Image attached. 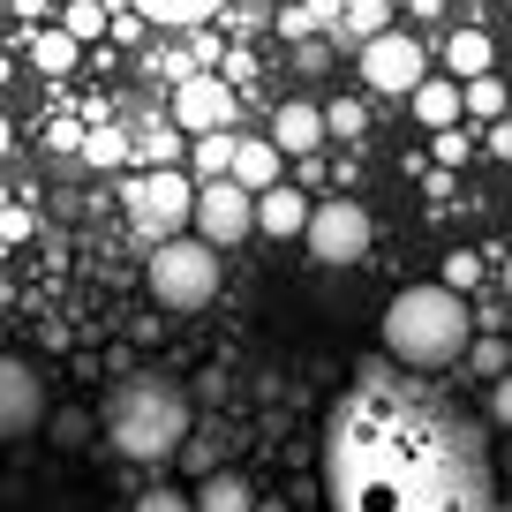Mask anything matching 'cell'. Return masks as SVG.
<instances>
[{
	"instance_id": "cell-29",
	"label": "cell",
	"mask_w": 512,
	"mask_h": 512,
	"mask_svg": "<svg viewBox=\"0 0 512 512\" xmlns=\"http://www.w3.org/2000/svg\"><path fill=\"white\" fill-rule=\"evenodd\" d=\"M136 151H144L151 166H174V151H181V144H174V136H159V128H151V136H144V144H136Z\"/></svg>"
},
{
	"instance_id": "cell-35",
	"label": "cell",
	"mask_w": 512,
	"mask_h": 512,
	"mask_svg": "<svg viewBox=\"0 0 512 512\" xmlns=\"http://www.w3.org/2000/svg\"><path fill=\"white\" fill-rule=\"evenodd\" d=\"M505 294H512V264H505Z\"/></svg>"
},
{
	"instance_id": "cell-16",
	"label": "cell",
	"mask_w": 512,
	"mask_h": 512,
	"mask_svg": "<svg viewBox=\"0 0 512 512\" xmlns=\"http://www.w3.org/2000/svg\"><path fill=\"white\" fill-rule=\"evenodd\" d=\"M144 23H174V31H189V23H204V16H219L226 0H128Z\"/></svg>"
},
{
	"instance_id": "cell-15",
	"label": "cell",
	"mask_w": 512,
	"mask_h": 512,
	"mask_svg": "<svg viewBox=\"0 0 512 512\" xmlns=\"http://www.w3.org/2000/svg\"><path fill=\"white\" fill-rule=\"evenodd\" d=\"M76 53H83V38L68 31V23H46V31L31 38V61H38V76H68V68H76Z\"/></svg>"
},
{
	"instance_id": "cell-1",
	"label": "cell",
	"mask_w": 512,
	"mask_h": 512,
	"mask_svg": "<svg viewBox=\"0 0 512 512\" xmlns=\"http://www.w3.org/2000/svg\"><path fill=\"white\" fill-rule=\"evenodd\" d=\"M189 422H196L189 392L174 377H159V369H136L106 400V445L128 452V460H174L189 445Z\"/></svg>"
},
{
	"instance_id": "cell-25",
	"label": "cell",
	"mask_w": 512,
	"mask_h": 512,
	"mask_svg": "<svg viewBox=\"0 0 512 512\" xmlns=\"http://www.w3.org/2000/svg\"><path fill=\"white\" fill-rule=\"evenodd\" d=\"M136 512H196V497L189 490H144V497H136Z\"/></svg>"
},
{
	"instance_id": "cell-31",
	"label": "cell",
	"mask_w": 512,
	"mask_h": 512,
	"mask_svg": "<svg viewBox=\"0 0 512 512\" xmlns=\"http://www.w3.org/2000/svg\"><path fill=\"white\" fill-rule=\"evenodd\" d=\"M445 279L467 294V287H475V256H467V249H460V256H445Z\"/></svg>"
},
{
	"instance_id": "cell-27",
	"label": "cell",
	"mask_w": 512,
	"mask_h": 512,
	"mask_svg": "<svg viewBox=\"0 0 512 512\" xmlns=\"http://www.w3.org/2000/svg\"><path fill=\"white\" fill-rule=\"evenodd\" d=\"M437 166H467V136L460 128H437Z\"/></svg>"
},
{
	"instance_id": "cell-36",
	"label": "cell",
	"mask_w": 512,
	"mask_h": 512,
	"mask_svg": "<svg viewBox=\"0 0 512 512\" xmlns=\"http://www.w3.org/2000/svg\"><path fill=\"white\" fill-rule=\"evenodd\" d=\"M475 8H482V0H475Z\"/></svg>"
},
{
	"instance_id": "cell-2",
	"label": "cell",
	"mask_w": 512,
	"mask_h": 512,
	"mask_svg": "<svg viewBox=\"0 0 512 512\" xmlns=\"http://www.w3.org/2000/svg\"><path fill=\"white\" fill-rule=\"evenodd\" d=\"M467 294L452 287V279H437V287H407L392 294V309H384V347L400 354V362L415 369H437V362H460L467 347H475V332H467Z\"/></svg>"
},
{
	"instance_id": "cell-12",
	"label": "cell",
	"mask_w": 512,
	"mask_h": 512,
	"mask_svg": "<svg viewBox=\"0 0 512 512\" xmlns=\"http://www.w3.org/2000/svg\"><path fill=\"white\" fill-rule=\"evenodd\" d=\"M279 174H287V144H279V136H241V144H234V181L272 189Z\"/></svg>"
},
{
	"instance_id": "cell-24",
	"label": "cell",
	"mask_w": 512,
	"mask_h": 512,
	"mask_svg": "<svg viewBox=\"0 0 512 512\" xmlns=\"http://www.w3.org/2000/svg\"><path fill=\"white\" fill-rule=\"evenodd\" d=\"M68 31H76V38H98V31H106V8H98V0H76V8H68Z\"/></svg>"
},
{
	"instance_id": "cell-10",
	"label": "cell",
	"mask_w": 512,
	"mask_h": 512,
	"mask_svg": "<svg viewBox=\"0 0 512 512\" xmlns=\"http://www.w3.org/2000/svg\"><path fill=\"white\" fill-rule=\"evenodd\" d=\"M309 219H317V204H309L302 189H287V181H272V189H256V234H309Z\"/></svg>"
},
{
	"instance_id": "cell-34",
	"label": "cell",
	"mask_w": 512,
	"mask_h": 512,
	"mask_svg": "<svg viewBox=\"0 0 512 512\" xmlns=\"http://www.w3.org/2000/svg\"><path fill=\"white\" fill-rule=\"evenodd\" d=\"M407 8H415V16H437V8H445V0H407Z\"/></svg>"
},
{
	"instance_id": "cell-6",
	"label": "cell",
	"mask_w": 512,
	"mask_h": 512,
	"mask_svg": "<svg viewBox=\"0 0 512 512\" xmlns=\"http://www.w3.org/2000/svg\"><path fill=\"white\" fill-rule=\"evenodd\" d=\"M430 76V61H422V46L407 31H377L362 46V83L369 91H384V98H415V83Z\"/></svg>"
},
{
	"instance_id": "cell-13",
	"label": "cell",
	"mask_w": 512,
	"mask_h": 512,
	"mask_svg": "<svg viewBox=\"0 0 512 512\" xmlns=\"http://www.w3.org/2000/svg\"><path fill=\"white\" fill-rule=\"evenodd\" d=\"M407 106H415V121H422V128H452V121L467 113V83H437V76H422Z\"/></svg>"
},
{
	"instance_id": "cell-19",
	"label": "cell",
	"mask_w": 512,
	"mask_h": 512,
	"mask_svg": "<svg viewBox=\"0 0 512 512\" xmlns=\"http://www.w3.org/2000/svg\"><path fill=\"white\" fill-rule=\"evenodd\" d=\"M234 144H241L234 128H211V136H196V151H189V159H196V181H211V174H234Z\"/></svg>"
},
{
	"instance_id": "cell-17",
	"label": "cell",
	"mask_w": 512,
	"mask_h": 512,
	"mask_svg": "<svg viewBox=\"0 0 512 512\" xmlns=\"http://www.w3.org/2000/svg\"><path fill=\"white\" fill-rule=\"evenodd\" d=\"M332 31L354 38V46H369L377 31H392V0H347V16H339Z\"/></svg>"
},
{
	"instance_id": "cell-30",
	"label": "cell",
	"mask_w": 512,
	"mask_h": 512,
	"mask_svg": "<svg viewBox=\"0 0 512 512\" xmlns=\"http://www.w3.org/2000/svg\"><path fill=\"white\" fill-rule=\"evenodd\" d=\"M46 144L68 159V151H83V128H76V121H53V128H46Z\"/></svg>"
},
{
	"instance_id": "cell-20",
	"label": "cell",
	"mask_w": 512,
	"mask_h": 512,
	"mask_svg": "<svg viewBox=\"0 0 512 512\" xmlns=\"http://www.w3.org/2000/svg\"><path fill=\"white\" fill-rule=\"evenodd\" d=\"M505 83L490 76V68H482V76H467V113H482V121H505Z\"/></svg>"
},
{
	"instance_id": "cell-26",
	"label": "cell",
	"mask_w": 512,
	"mask_h": 512,
	"mask_svg": "<svg viewBox=\"0 0 512 512\" xmlns=\"http://www.w3.org/2000/svg\"><path fill=\"white\" fill-rule=\"evenodd\" d=\"M324 113H332V136H339V144H347V136H362V106H347V98H339V106H324Z\"/></svg>"
},
{
	"instance_id": "cell-23",
	"label": "cell",
	"mask_w": 512,
	"mask_h": 512,
	"mask_svg": "<svg viewBox=\"0 0 512 512\" xmlns=\"http://www.w3.org/2000/svg\"><path fill=\"white\" fill-rule=\"evenodd\" d=\"M467 362H475L482 377H505V369H512V347H505V339H475V347H467Z\"/></svg>"
},
{
	"instance_id": "cell-32",
	"label": "cell",
	"mask_w": 512,
	"mask_h": 512,
	"mask_svg": "<svg viewBox=\"0 0 512 512\" xmlns=\"http://www.w3.org/2000/svg\"><path fill=\"white\" fill-rule=\"evenodd\" d=\"M490 151H497V159H512V121H490Z\"/></svg>"
},
{
	"instance_id": "cell-33",
	"label": "cell",
	"mask_w": 512,
	"mask_h": 512,
	"mask_svg": "<svg viewBox=\"0 0 512 512\" xmlns=\"http://www.w3.org/2000/svg\"><path fill=\"white\" fill-rule=\"evenodd\" d=\"M309 16H317V23H339V16H347V0H309Z\"/></svg>"
},
{
	"instance_id": "cell-4",
	"label": "cell",
	"mask_w": 512,
	"mask_h": 512,
	"mask_svg": "<svg viewBox=\"0 0 512 512\" xmlns=\"http://www.w3.org/2000/svg\"><path fill=\"white\" fill-rule=\"evenodd\" d=\"M128 219L144 226L151 241L181 234V226H196V181L174 174V166H151L144 181H128Z\"/></svg>"
},
{
	"instance_id": "cell-8",
	"label": "cell",
	"mask_w": 512,
	"mask_h": 512,
	"mask_svg": "<svg viewBox=\"0 0 512 512\" xmlns=\"http://www.w3.org/2000/svg\"><path fill=\"white\" fill-rule=\"evenodd\" d=\"M174 128H189V136H211V128H234V83L226 76H181L174 83Z\"/></svg>"
},
{
	"instance_id": "cell-14",
	"label": "cell",
	"mask_w": 512,
	"mask_h": 512,
	"mask_svg": "<svg viewBox=\"0 0 512 512\" xmlns=\"http://www.w3.org/2000/svg\"><path fill=\"white\" fill-rule=\"evenodd\" d=\"M196 512H256V490L241 475H226V467H211V475L196 482Z\"/></svg>"
},
{
	"instance_id": "cell-22",
	"label": "cell",
	"mask_w": 512,
	"mask_h": 512,
	"mask_svg": "<svg viewBox=\"0 0 512 512\" xmlns=\"http://www.w3.org/2000/svg\"><path fill=\"white\" fill-rule=\"evenodd\" d=\"M91 430L98 422L83 415V407H61V415H53V445H91Z\"/></svg>"
},
{
	"instance_id": "cell-11",
	"label": "cell",
	"mask_w": 512,
	"mask_h": 512,
	"mask_svg": "<svg viewBox=\"0 0 512 512\" xmlns=\"http://www.w3.org/2000/svg\"><path fill=\"white\" fill-rule=\"evenodd\" d=\"M272 136L294 151V159H302V151H324V144H332V113H324V106H279Z\"/></svg>"
},
{
	"instance_id": "cell-3",
	"label": "cell",
	"mask_w": 512,
	"mask_h": 512,
	"mask_svg": "<svg viewBox=\"0 0 512 512\" xmlns=\"http://www.w3.org/2000/svg\"><path fill=\"white\" fill-rule=\"evenodd\" d=\"M151 294H159L166 309H204L211 294H219V241L166 234L159 249H151Z\"/></svg>"
},
{
	"instance_id": "cell-18",
	"label": "cell",
	"mask_w": 512,
	"mask_h": 512,
	"mask_svg": "<svg viewBox=\"0 0 512 512\" xmlns=\"http://www.w3.org/2000/svg\"><path fill=\"white\" fill-rule=\"evenodd\" d=\"M445 61H452V76L467 83V76H482V68L497 61V46H490L482 31H452V38H445Z\"/></svg>"
},
{
	"instance_id": "cell-7",
	"label": "cell",
	"mask_w": 512,
	"mask_h": 512,
	"mask_svg": "<svg viewBox=\"0 0 512 512\" xmlns=\"http://www.w3.org/2000/svg\"><path fill=\"white\" fill-rule=\"evenodd\" d=\"M309 256L317 264H362L369 256V211L362 204H317V219H309Z\"/></svg>"
},
{
	"instance_id": "cell-5",
	"label": "cell",
	"mask_w": 512,
	"mask_h": 512,
	"mask_svg": "<svg viewBox=\"0 0 512 512\" xmlns=\"http://www.w3.org/2000/svg\"><path fill=\"white\" fill-rule=\"evenodd\" d=\"M196 234L219 241V249H234L241 234H256V189L234 174H211L196 181Z\"/></svg>"
},
{
	"instance_id": "cell-9",
	"label": "cell",
	"mask_w": 512,
	"mask_h": 512,
	"mask_svg": "<svg viewBox=\"0 0 512 512\" xmlns=\"http://www.w3.org/2000/svg\"><path fill=\"white\" fill-rule=\"evenodd\" d=\"M38 422H46V384H38L31 362H8V369H0V430L31 437Z\"/></svg>"
},
{
	"instance_id": "cell-21",
	"label": "cell",
	"mask_w": 512,
	"mask_h": 512,
	"mask_svg": "<svg viewBox=\"0 0 512 512\" xmlns=\"http://www.w3.org/2000/svg\"><path fill=\"white\" fill-rule=\"evenodd\" d=\"M83 159H91V166H121L128 136H121V128H91V136H83Z\"/></svg>"
},
{
	"instance_id": "cell-28",
	"label": "cell",
	"mask_w": 512,
	"mask_h": 512,
	"mask_svg": "<svg viewBox=\"0 0 512 512\" xmlns=\"http://www.w3.org/2000/svg\"><path fill=\"white\" fill-rule=\"evenodd\" d=\"M490 415L512 430V369H505V377H490Z\"/></svg>"
}]
</instances>
